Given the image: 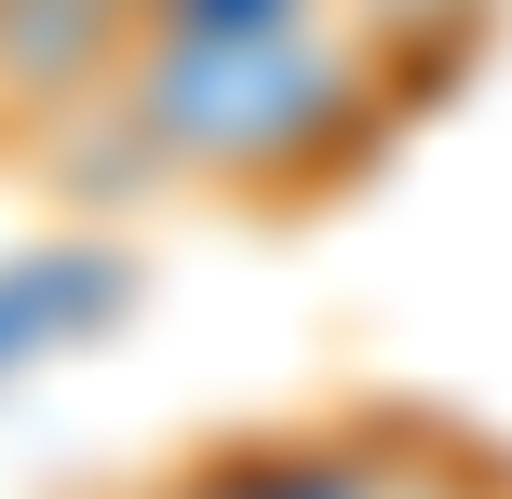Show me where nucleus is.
Here are the masks:
<instances>
[{
	"instance_id": "f257e3e1",
	"label": "nucleus",
	"mask_w": 512,
	"mask_h": 499,
	"mask_svg": "<svg viewBox=\"0 0 512 499\" xmlns=\"http://www.w3.org/2000/svg\"><path fill=\"white\" fill-rule=\"evenodd\" d=\"M176 203L310 216L391 149L405 81L351 27V0H243V14H135L108 68Z\"/></svg>"
},
{
	"instance_id": "f03ea898",
	"label": "nucleus",
	"mask_w": 512,
	"mask_h": 499,
	"mask_svg": "<svg viewBox=\"0 0 512 499\" xmlns=\"http://www.w3.org/2000/svg\"><path fill=\"white\" fill-rule=\"evenodd\" d=\"M391 405H324V419H243L203 432L149 499H378Z\"/></svg>"
},
{
	"instance_id": "7ed1b4c3",
	"label": "nucleus",
	"mask_w": 512,
	"mask_h": 499,
	"mask_svg": "<svg viewBox=\"0 0 512 499\" xmlns=\"http://www.w3.org/2000/svg\"><path fill=\"white\" fill-rule=\"evenodd\" d=\"M149 0H0V149L54 135L81 95H108Z\"/></svg>"
},
{
	"instance_id": "20e7f679",
	"label": "nucleus",
	"mask_w": 512,
	"mask_h": 499,
	"mask_svg": "<svg viewBox=\"0 0 512 499\" xmlns=\"http://www.w3.org/2000/svg\"><path fill=\"white\" fill-rule=\"evenodd\" d=\"M351 27L378 41V68L405 81V108H418V95H445V81L486 54L499 0H351Z\"/></svg>"
},
{
	"instance_id": "39448f33",
	"label": "nucleus",
	"mask_w": 512,
	"mask_h": 499,
	"mask_svg": "<svg viewBox=\"0 0 512 499\" xmlns=\"http://www.w3.org/2000/svg\"><path fill=\"white\" fill-rule=\"evenodd\" d=\"M378 499H512V446H486V432H459V419H418V405H391Z\"/></svg>"
},
{
	"instance_id": "423d86ee",
	"label": "nucleus",
	"mask_w": 512,
	"mask_h": 499,
	"mask_svg": "<svg viewBox=\"0 0 512 499\" xmlns=\"http://www.w3.org/2000/svg\"><path fill=\"white\" fill-rule=\"evenodd\" d=\"M135 499H149V486H135Z\"/></svg>"
}]
</instances>
